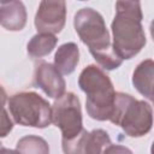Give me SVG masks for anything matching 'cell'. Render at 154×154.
Wrapping results in <instances>:
<instances>
[{
    "instance_id": "6da1fadb",
    "label": "cell",
    "mask_w": 154,
    "mask_h": 154,
    "mask_svg": "<svg viewBox=\"0 0 154 154\" xmlns=\"http://www.w3.org/2000/svg\"><path fill=\"white\" fill-rule=\"evenodd\" d=\"M73 26L81 41L88 46L90 54L105 70L118 69L123 60L112 47L111 36L103 17L91 7L78 10L73 17Z\"/></svg>"
},
{
    "instance_id": "7a4b0ae2",
    "label": "cell",
    "mask_w": 154,
    "mask_h": 154,
    "mask_svg": "<svg viewBox=\"0 0 154 154\" xmlns=\"http://www.w3.org/2000/svg\"><path fill=\"white\" fill-rule=\"evenodd\" d=\"M142 18L143 14L138 1L116 2V16L111 24L112 47L122 60L134 58L147 43Z\"/></svg>"
},
{
    "instance_id": "3957f363",
    "label": "cell",
    "mask_w": 154,
    "mask_h": 154,
    "mask_svg": "<svg viewBox=\"0 0 154 154\" xmlns=\"http://www.w3.org/2000/svg\"><path fill=\"white\" fill-rule=\"evenodd\" d=\"M78 85L87 95L85 108L88 116L100 122L109 120L116 90L106 72L96 65H88L79 73Z\"/></svg>"
},
{
    "instance_id": "277c9868",
    "label": "cell",
    "mask_w": 154,
    "mask_h": 154,
    "mask_svg": "<svg viewBox=\"0 0 154 154\" xmlns=\"http://www.w3.org/2000/svg\"><path fill=\"white\" fill-rule=\"evenodd\" d=\"M109 122L123 129L130 137H142L152 130L153 109L150 103L130 94L116 91Z\"/></svg>"
},
{
    "instance_id": "5b68a950",
    "label": "cell",
    "mask_w": 154,
    "mask_h": 154,
    "mask_svg": "<svg viewBox=\"0 0 154 154\" xmlns=\"http://www.w3.org/2000/svg\"><path fill=\"white\" fill-rule=\"evenodd\" d=\"M7 102L14 123L22 126L45 129L52 123V106L35 91L17 93Z\"/></svg>"
},
{
    "instance_id": "8992f818",
    "label": "cell",
    "mask_w": 154,
    "mask_h": 154,
    "mask_svg": "<svg viewBox=\"0 0 154 154\" xmlns=\"http://www.w3.org/2000/svg\"><path fill=\"white\" fill-rule=\"evenodd\" d=\"M52 123L60 129L61 140H71L83 130L81 101L76 94L67 91L54 101Z\"/></svg>"
},
{
    "instance_id": "52a82bcc",
    "label": "cell",
    "mask_w": 154,
    "mask_h": 154,
    "mask_svg": "<svg viewBox=\"0 0 154 154\" xmlns=\"http://www.w3.org/2000/svg\"><path fill=\"white\" fill-rule=\"evenodd\" d=\"M66 22V2L58 0H43L40 2L35 14V28L37 34H58Z\"/></svg>"
},
{
    "instance_id": "ba28073f",
    "label": "cell",
    "mask_w": 154,
    "mask_h": 154,
    "mask_svg": "<svg viewBox=\"0 0 154 154\" xmlns=\"http://www.w3.org/2000/svg\"><path fill=\"white\" fill-rule=\"evenodd\" d=\"M34 84L40 88L48 97L59 99L65 93V79L54 65L40 60L35 64Z\"/></svg>"
},
{
    "instance_id": "9c48e42d",
    "label": "cell",
    "mask_w": 154,
    "mask_h": 154,
    "mask_svg": "<svg viewBox=\"0 0 154 154\" xmlns=\"http://www.w3.org/2000/svg\"><path fill=\"white\" fill-rule=\"evenodd\" d=\"M0 24L10 31H19L26 24V10L22 1H2L0 5Z\"/></svg>"
},
{
    "instance_id": "30bf717a",
    "label": "cell",
    "mask_w": 154,
    "mask_h": 154,
    "mask_svg": "<svg viewBox=\"0 0 154 154\" xmlns=\"http://www.w3.org/2000/svg\"><path fill=\"white\" fill-rule=\"evenodd\" d=\"M153 77H154V61L146 59L140 63L132 73V84L136 90L149 101L153 100Z\"/></svg>"
},
{
    "instance_id": "8fae6325",
    "label": "cell",
    "mask_w": 154,
    "mask_h": 154,
    "mask_svg": "<svg viewBox=\"0 0 154 154\" xmlns=\"http://www.w3.org/2000/svg\"><path fill=\"white\" fill-rule=\"evenodd\" d=\"M79 61V49L75 42H66L58 47L54 55V67L60 75L72 73Z\"/></svg>"
},
{
    "instance_id": "7c38bea8",
    "label": "cell",
    "mask_w": 154,
    "mask_h": 154,
    "mask_svg": "<svg viewBox=\"0 0 154 154\" xmlns=\"http://www.w3.org/2000/svg\"><path fill=\"white\" fill-rule=\"evenodd\" d=\"M58 38L51 34H36L26 45V51L32 58H42L48 55L57 46Z\"/></svg>"
},
{
    "instance_id": "4fadbf2b",
    "label": "cell",
    "mask_w": 154,
    "mask_h": 154,
    "mask_svg": "<svg viewBox=\"0 0 154 154\" xmlns=\"http://www.w3.org/2000/svg\"><path fill=\"white\" fill-rule=\"evenodd\" d=\"M111 144V138L107 131L102 129H95L88 131L84 138L83 154H102L106 147Z\"/></svg>"
},
{
    "instance_id": "5bb4252c",
    "label": "cell",
    "mask_w": 154,
    "mask_h": 154,
    "mask_svg": "<svg viewBox=\"0 0 154 154\" xmlns=\"http://www.w3.org/2000/svg\"><path fill=\"white\" fill-rule=\"evenodd\" d=\"M16 152L18 154H49V146L45 138L36 135H28L18 140Z\"/></svg>"
},
{
    "instance_id": "9a60e30c",
    "label": "cell",
    "mask_w": 154,
    "mask_h": 154,
    "mask_svg": "<svg viewBox=\"0 0 154 154\" xmlns=\"http://www.w3.org/2000/svg\"><path fill=\"white\" fill-rule=\"evenodd\" d=\"M87 132L88 131L83 129L76 137L71 140H61L63 152L65 154H83V146Z\"/></svg>"
},
{
    "instance_id": "2e32d148",
    "label": "cell",
    "mask_w": 154,
    "mask_h": 154,
    "mask_svg": "<svg viewBox=\"0 0 154 154\" xmlns=\"http://www.w3.org/2000/svg\"><path fill=\"white\" fill-rule=\"evenodd\" d=\"M13 129V122L8 116V112L4 108H0V138L6 137Z\"/></svg>"
},
{
    "instance_id": "e0dca14e",
    "label": "cell",
    "mask_w": 154,
    "mask_h": 154,
    "mask_svg": "<svg viewBox=\"0 0 154 154\" xmlns=\"http://www.w3.org/2000/svg\"><path fill=\"white\" fill-rule=\"evenodd\" d=\"M102 154H134L128 147L122 146V144H109L108 147L105 148Z\"/></svg>"
},
{
    "instance_id": "ac0fdd59",
    "label": "cell",
    "mask_w": 154,
    "mask_h": 154,
    "mask_svg": "<svg viewBox=\"0 0 154 154\" xmlns=\"http://www.w3.org/2000/svg\"><path fill=\"white\" fill-rule=\"evenodd\" d=\"M7 102V94L2 85H0V108H4Z\"/></svg>"
},
{
    "instance_id": "d6986e66",
    "label": "cell",
    "mask_w": 154,
    "mask_h": 154,
    "mask_svg": "<svg viewBox=\"0 0 154 154\" xmlns=\"http://www.w3.org/2000/svg\"><path fill=\"white\" fill-rule=\"evenodd\" d=\"M0 154H18L16 150L13 149H8V148H0Z\"/></svg>"
}]
</instances>
